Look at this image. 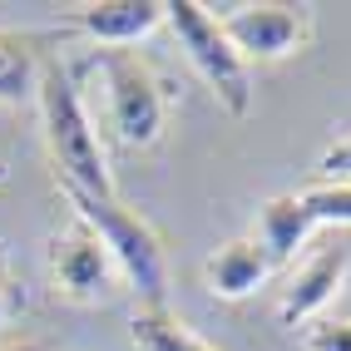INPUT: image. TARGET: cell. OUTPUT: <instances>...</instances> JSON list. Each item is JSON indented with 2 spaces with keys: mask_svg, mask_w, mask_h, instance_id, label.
Instances as JSON below:
<instances>
[{
  "mask_svg": "<svg viewBox=\"0 0 351 351\" xmlns=\"http://www.w3.org/2000/svg\"><path fill=\"white\" fill-rule=\"evenodd\" d=\"M302 203L317 228H351V183H312Z\"/></svg>",
  "mask_w": 351,
  "mask_h": 351,
  "instance_id": "obj_13",
  "label": "cell"
},
{
  "mask_svg": "<svg viewBox=\"0 0 351 351\" xmlns=\"http://www.w3.org/2000/svg\"><path fill=\"white\" fill-rule=\"evenodd\" d=\"M346 272H351V252H346L341 243L312 252L307 263L292 272V282H287L282 302H277V317H282L287 326H312V322L337 302V292H341V282H346Z\"/></svg>",
  "mask_w": 351,
  "mask_h": 351,
  "instance_id": "obj_8",
  "label": "cell"
},
{
  "mask_svg": "<svg viewBox=\"0 0 351 351\" xmlns=\"http://www.w3.org/2000/svg\"><path fill=\"white\" fill-rule=\"evenodd\" d=\"M267 277H272V263H267V252L257 247V238H232L218 252L203 257V287L218 302H243V297H252L263 287Z\"/></svg>",
  "mask_w": 351,
  "mask_h": 351,
  "instance_id": "obj_9",
  "label": "cell"
},
{
  "mask_svg": "<svg viewBox=\"0 0 351 351\" xmlns=\"http://www.w3.org/2000/svg\"><path fill=\"white\" fill-rule=\"evenodd\" d=\"M163 25L173 30L178 50L189 55V64L203 75V84L213 89V99L232 114V119H247L252 114V64L228 45L218 15L198 5V0H169L163 5Z\"/></svg>",
  "mask_w": 351,
  "mask_h": 351,
  "instance_id": "obj_3",
  "label": "cell"
},
{
  "mask_svg": "<svg viewBox=\"0 0 351 351\" xmlns=\"http://www.w3.org/2000/svg\"><path fill=\"white\" fill-rule=\"evenodd\" d=\"M20 312V297H15V277H10V252L0 243V326Z\"/></svg>",
  "mask_w": 351,
  "mask_h": 351,
  "instance_id": "obj_16",
  "label": "cell"
},
{
  "mask_svg": "<svg viewBox=\"0 0 351 351\" xmlns=\"http://www.w3.org/2000/svg\"><path fill=\"white\" fill-rule=\"evenodd\" d=\"M0 183H10V163L5 158H0Z\"/></svg>",
  "mask_w": 351,
  "mask_h": 351,
  "instance_id": "obj_18",
  "label": "cell"
},
{
  "mask_svg": "<svg viewBox=\"0 0 351 351\" xmlns=\"http://www.w3.org/2000/svg\"><path fill=\"white\" fill-rule=\"evenodd\" d=\"M317 173H322V183H351V138H337L332 149H322Z\"/></svg>",
  "mask_w": 351,
  "mask_h": 351,
  "instance_id": "obj_15",
  "label": "cell"
},
{
  "mask_svg": "<svg viewBox=\"0 0 351 351\" xmlns=\"http://www.w3.org/2000/svg\"><path fill=\"white\" fill-rule=\"evenodd\" d=\"M95 69L104 75L109 129L129 149H154L169 129V89L134 50H99Z\"/></svg>",
  "mask_w": 351,
  "mask_h": 351,
  "instance_id": "obj_4",
  "label": "cell"
},
{
  "mask_svg": "<svg viewBox=\"0 0 351 351\" xmlns=\"http://www.w3.org/2000/svg\"><path fill=\"white\" fill-rule=\"evenodd\" d=\"M312 232H317V223L307 213V203H302V193H277V198H267L263 208H257L252 238H257V247L267 252L272 267H287L297 257V247H307Z\"/></svg>",
  "mask_w": 351,
  "mask_h": 351,
  "instance_id": "obj_11",
  "label": "cell"
},
{
  "mask_svg": "<svg viewBox=\"0 0 351 351\" xmlns=\"http://www.w3.org/2000/svg\"><path fill=\"white\" fill-rule=\"evenodd\" d=\"M50 277H55L60 297H69V302H99L109 292V282L119 277V267H114L109 247L75 218L64 232H55V243H50Z\"/></svg>",
  "mask_w": 351,
  "mask_h": 351,
  "instance_id": "obj_6",
  "label": "cell"
},
{
  "mask_svg": "<svg viewBox=\"0 0 351 351\" xmlns=\"http://www.w3.org/2000/svg\"><path fill=\"white\" fill-rule=\"evenodd\" d=\"M218 25L247 64L252 60H287L312 40V5H287V0L232 5L228 15H218Z\"/></svg>",
  "mask_w": 351,
  "mask_h": 351,
  "instance_id": "obj_5",
  "label": "cell"
},
{
  "mask_svg": "<svg viewBox=\"0 0 351 351\" xmlns=\"http://www.w3.org/2000/svg\"><path fill=\"white\" fill-rule=\"evenodd\" d=\"M163 0H89V5H69L60 15L64 30L84 35L89 45H104V50H124L138 45L144 35H154L163 25Z\"/></svg>",
  "mask_w": 351,
  "mask_h": 351,
  "instance_id": "obj_7",
  "label": "cell"
},
{
  "mask_svg": "<svg viewBox=\"0 0 351 351\" xmlns=\"http://www.w3.org/2000/svg\"><path fill=\"white\" fill-rule=\"evenodd\" d=\"M35 104H40V124H45V149H50V163H55V183H69V189L95 193V198H114V173H109L104 144L95 134V119H89V109L80 99L75 75L55 55L40 69Z\"/></svg>",
  "mask_w": 351,
  "mask_h": 351,
  "instance_id": "obj_1",
  "label": "cell"
},
{
  "mask_svg": "<svg viewBox=\"0 0 351 351\" xmlns=\"http://www.w3.org/2000/svg\"><path fill=\"white\" fill-rule=\"evenodd\" d=\"M129 337L138 351H218V346H208L193 326H183L169 307H138L129 317Z\"/></svg>",
  "mask_w": 351,
  "mask_h": 351,
  "instance_id": "obj_12",
  "label": "cell"
},
{
  "mask_svg": "<svg viewBox=\"0 0 351 351\" xmlns=\"http://www.w3.org/2000/svg\"><path fill=\"white\" fill-rule=\"evenodd\" d=\"M50 45L55 35H40V30H0V104L5 109L35 99L40 69L50 64Z\"/></svg>",
  "mask_w": 351,
  "mask_h": 351,
  "instance_id": "obj_10",
  "label": "cell"
},
{
  "mask_svg": "<svg viewBox=\"0 0 351 351\" xmlns=\"http://www.w3.org/2000/svg\"><path fill=\"white\" fill-rule=\"evenodd\" d=\"M60 193L69 198L75 218L95 232V238L109 247L119 277L138 292V307H169V252H163V238L154 232L149 218H138L134 208H124L119 198H95L60 183Z\"/></svg>",
  "mask_w": 351,
  "mask_h": 351,
  "instance_id": "obj_2",
  "label": "cell"
},
{
  "mask_svg": "<svg viewBox=\"0 0 351 351\" xmlns=\"http://www.w3.org/2000/svg\"><path fill=\"white\" fill-rule=\"evenodd\" d=\"M0 351H55V346H45L35 337H15V341H0Z\"/></svg>",
  "mask_w": 351,
  "mask_h": 351,
  "instance_id": "obj_17",
  "label": "cell"
},
{
  "mask_svg": "<svg viewBox=\"0 0 351 351\" xmlns=\"http://www.w3.org/2000/svg\"><path fill=\"white\" fill-rule=\"evenodd\" d=\"M302 351H351V317H317L302 337Z\"/></svg>",
  "mask_w": 351,
  "mask_h": 351,
  "instance_id": "obj_14",
  "label": "cell"
}]
</instances>
